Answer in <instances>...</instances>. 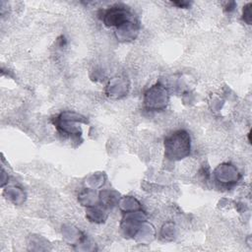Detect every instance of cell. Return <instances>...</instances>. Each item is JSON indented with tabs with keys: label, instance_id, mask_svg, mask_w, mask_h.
<instances>
[{
	"label": "cell",
	"instance_id": "6da1fadb",
	"mask_svg": "<svg viewBox=\"0 0 252 252\" xmlns=\"http://www.w3.org/2000/svg\"><path fill=\"white\" fill-rule=\"evenodd\" d=\"M191 138L186 130L179 129L164 139V157L172 161L180 160L189 156Z\"/></svg>",
	"mask_w": 252,
	"mask_h": 252
},
{
	"label": "cell",
	"instance_id": "7a4b0ae2",
	"mask_svg": "<svg viewBox=\"0 0 252 252\" xmlns=\"http://www.w3.org/2000/svg\"><path fill=\"white\" fill-rule=\"evenodd\" d=\"M52 123L62 134L74 137H81L82 128L80 124H86L88 123V120L85 116L75 111H63L52 119Z\"/></svg>",
	"mask_w": 252,
	"mask_h": 252
},
{
	"label": "cell",
	"instance_id": "3957f363",
	"mask_svg": "<svg viewBox=\"0 0 252 252\" xmlns=\"http://www.w3.org/2000/svg\"><path fill=\"white\" fill-rule=\"evenodd\" d=\"M168 92L163 85L157 83L149 88L144 94V105L148 110H162L168 103Z\"/></svg>",
	"mask_w": 252,
	"mask_h": 252
},
{
	"label": "cell",
	"instance_id": "277c9868",
	"mask_svg": "<svg viewBox=\"0 0 252 252\" xmlns=\"http://www.w3.org/2000/svg\"><path fill=\"white\" fill-rule=\"evenodd\" d=\"M100 13V19L106 27H115L117 29L122 25L134 20L128 7L123 5H113L105 10H102Z\"/></svg>",
	"mask_w": 252,
	"mask_h": 252
},
{
	"label": "cell",
	"instance_id": "5b68a950",
	"mask_svg": "<svg viewBox=\"0 0 252 252\" xmlns=\"http://www.w3.org/2000/svg\"><path fill=\"white\" fill-rule=\"evenodd\" d=\"M146 214L140 210L124 213L120 223V227L124 236L127 238H134L142 224L146 222Z\"/></svg>",
	"mask_w": 252,
	"mask_h": 252
},
{
	"label": "cell",
	"instance_id": "8992f818",
	"mask_svg": "<svg viewBox=\"0 0 252 252\" xmlns=\"http://www.w3.org/2000/svg\"><path fill=\"white\" fill-rule=\"evenodd\" d=\"M214 176L218 182L224 185H231L239 180L240 173L233 164L223 162L215 168Z\"/></svg>",
	"mask_w": 252,
	"mask_h": 252
},
{
	"label": "cell",
	"instance_id": "52a82bcc",
	"mask_svg": "<svg viewBox=\"0 0 252 252\" xmlns=\"http://www.w3.org/2000/svg\"><path fill=\"white\" fill-rule=\"evenodd\" d=\"M129 83L124 78L112 79L106 87V94L111 98H121L128 94Z\"/></svg>",
	"mask_w": 252,
	"mask_h": 252
},
{
	"label": "cell",
	"instance_id": "ba28073f",
	"mask_svg": "<svg viewBox=\"0 0 252 252\" xmlns=\"http://www.w3.org/2000/svg\"><path fill=\"white\" fill-rule=\"evenodd\" d=\"M139 23L133 20L117 28L115 32V36L120 41H131L137 37L139 33Z\"/></svg>",
	"mask_w": 252,
	"mask_h": 252
},
{
	"label": "cell",
	"instance_id": "9c48e42d",
	"mask_svg": "<svg viewBox=\"0 0 252 252\" xmlns=\"http://www.w3.org/2000/svg\"><path fill=\"white\" fill-rule=\"evenodd\" d=\"M86 218L92 222H95V223L104 222V220L107 218L106 209L98 205L88 207L86 211Z\"/></svg>",
	"mask_w": 252,
	"mask_h": 252
},
{
	"label": "cell",
	"instance_id": "30bf717a",
	"mask_svg": "<svg viewBox=\"0 0 252 252\" xmlns=\"http://www.w3.org/2000/svg\"><path fill=\"white\" fill-rule=\"evenodd\" d=\"M99 203L105 209H111L119 202V194L114 190H102L98 195Z\"/></svg>",
	"mask_w": 252,
	"mask_h": 252
},
{
	"label": "cell",
	"instance_id": "8fae6325",
	"mask_svg": "<svg viewBox=\"0 0 252 252\" xmlns=\"http://www.w3.org/2000/svg\"><path fill=\"white\" fill-rule=\"evenodd\" d=\"M62 233H63L64 238L68 242H70V243H72L74 245L80 244L85 239V237L82 234V232L77 227H74L72 225H67V226L65 225L63 227V229H62Z\"/></svg>",
	"mask_w": 252,
	"mask_h": 252
},
{
	"label": "cell",
	"instance_id": "7c38bea8",
	"mask_svg": "<svg viewBox=\"0 0 252 252\" xmlns=\"http://www.w3.org/2000/svg\"><path fill=\"white\" fill-rule=\"evenodd\" d=\"M136 239L141 243H149L155 237V228L152 224L144 222L136 234Z\"/></svg>",
	"mask_w": 252,
	"mask_h": 252
},
{
	"label": "cell",
	"instance_id": "4fadbf2b",
	"mask_svg": "<svg viewBox=\"0 0 252 252\" xmlns=\"http://www.w3.org/2000/svg\"><path fill=\"white\" fill-rule=\"evenodd\" d=\"M78 200L82 206H86V207L95 206L99 202L98 196L94 191V189H91V188H88L83 192H81Z\"/></svg>",
	"mask_w": 252,
	"mask_h": 252
},
{
	"label": "cell",
	"instance_id": "5bb4252c",
	"mask_svg": "<svg viewBox=\"0 0 252 252\" xmlns=\"http://www.w3.org/2000/svg\"><path fill=\"white\" fill-rule=\"evenodd\" d=\"M4 195L15 205H21L26 199L25 192L21 188L16 186H10L7 189H5Z\"/></svg>",
	"mask_w": 252,
	"mask_h": 252
},
{
	"label": "cell",
	"instance_id": "9a60e30c",
	"mask_svg": "<svg viewBox=\"0 0 252 252\" xmlns=\"http://www.w3.org/2000/svg\"><path fill=\"white\" fill-rule=\"evenodd\" d=\"M118 206L120 210L123 211L124 213L133 212L141 209L140 202L135 197L132 196H124L121 199H119Z\"/></svg>",
	"mask_w": 252,
	"mask_h": 252
},
{
	"label": "cell",
	"instance_id": "2e32d148",
	"mask_svg": "<svg viewBox=\"0 0 252 252\" xmlns=\"http://www.w3.org/2000/svg\"><path fill=\"white\" fill-rule=\"evenodd\" d=\"M104 180H105V175L101 172H96V173L90 175L87 178L86 184L89 186V188L95 189V188L100 187L104 183Z\"/></svg>",
	"mask_w": 252,
	"mask_h": 252
},
{
	"label": "cell",
	"instance_id": "e0dca14e",
	"mask_svg": "<svg viewBox=\"0 0 252 252\" xmlns=\"http://www.w3.org/2000/svg\"><path fill=\"white\" fill-rule=\"evenodd\" d=\"M175 235H176V228L173 223L167 222L162 225L160 229V236L163 240L171 241L174 239Z\"/></svg>",
	"mask_w": 252,
	"mask_h": 252
},
{
	"label": "cell",
	"instance_id": "ac0fdd59",
	"mask_svg": "<svg viewBox=\"0 0 252 252\" xmlns=\"http://www.w3.org/2000/svg\"><path fill=\"white\" fill-rule=\"evenodd\" d=\"M242 20L247 24L251 25L252 23V3H247L242 10Z\"/></svg>",
	"mask_w": 252,
	"mask_h": 252
},
{
	"label": "cell",
	"instance_id": "d6986e66",
	"mask_svg": "<svg viewBox=\"0 0 252 252\" xmlns=\"http://www.w3.org/2000/svg\"><path fill=\"white\" fill-rule=\"evenodd\" d=\"M173 5H176L178 6L179 8H188L190 6V3L189 2H185V1H178V2H172Z\"/></svg>",
	"mask_w": 252,
	"mask_h": 252
},
{
	"label": "cell",
	"instance_id": "ffe728a7",
	"mask_svg": "<svg viewBox=\"0 0 252 252\" xmlns=\"http://www.w3.org/2000/svg\"><path fill=\"white\" fill-rule=\"evenodd\" d=\"M234 8H235V3L234 2H229L226 6H225V11L226 12H232L233 10H234Z\"/></svg>",
	"mask_w": 252,
	"mask_h": 252
}]
</instances>
